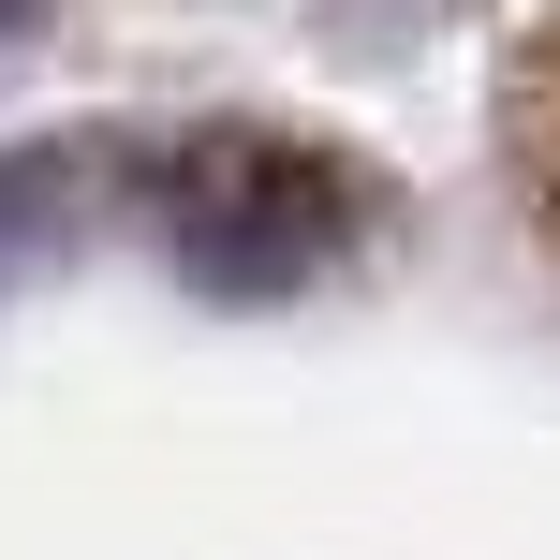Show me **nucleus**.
I'll list each match as a JSON object with an SVG mask.
<instances>
[{
  "mask_svg": "<svg viewBox=\"0 0 560 560\" xmlns=\"http://www.w3.org/2000/svg\"><path fill=\"white\" fill-rule=\"evenodd\" d=\"M339 222H354V177L280 133H192V163L163 177V236L207 280H310Z\"/></svg>",
  "mask_w": 560,
  "mask_h": 560,
  "instance_id": "f257e3e1",
  "label": "nucleus"
},
{
  "mask_svg": "<svg viewBox=\"0 0 560 560\" xmlns=\"http://www.w3.org/2000/svg\"><path fill=\"white\" fill-rule=\"evenodd\" d=\"M502 133H516V177H532L546 222H560V0H532V30L502 59Z\"/></svg>",
  "mask_w": 560,
  "mask_h": 560,
  "instance_id": "f03ea898",
  "label": "nucleus"
},
{
  "mask_svg": "<svg viewBox=\"0 0 560 560\" xmlns=\"http://www.w3.org/2000/svg\"><path fill=\"white\" fill-rule=\"evenodd\" d=\"M457 0H325V30L339 45H413V30H443Z\"/></svg>",
  "mask_w": 560,
  "mask_h": 560,
  "instance_id": "7ed1b4c3",
  "label": "nucleus"
},
{
  "mask_svg": "<svg viewBox=\"0 0 560 560\" xmlns=\"http://www.w3.org/2000/svg\"><path fill=\"white\" fill-rule=\"evenodd\" d=\"M15 15H30V0H0V30H15Z\"/></svg>",
  "mask_w": 560,
  "mask_h": 560,
  "instance_id": "20e7f679",
  "label": "nucleus"
}]
</instances>
